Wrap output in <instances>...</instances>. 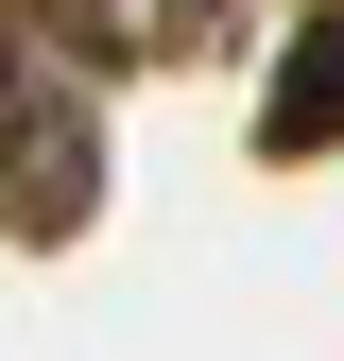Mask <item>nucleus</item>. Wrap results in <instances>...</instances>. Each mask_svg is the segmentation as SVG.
I'll list each match as a JSON object with an SVG mask.
<instances>
[{
	"label": "nucleus",
	"instance_id": "obj_1",
	"mask_svg": "<svg viewBox=\"0 0 344 361\" xmlns=\"http://www.w3.org/2000/svg\"><path fill=\"white\" fill-rule=\"evenodd\" d=\"M327 121H344V35L310 52V86H293V104H276V138H327Z\"/></svg>",
	"mask_w": 344,
	"mask_h": 361
}]
</instances>
